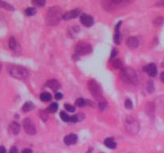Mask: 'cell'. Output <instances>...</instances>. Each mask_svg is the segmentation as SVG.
<instances>
[{
  "mask_svg": "<svg viewBox=\"0 0 164 153\" xmlns=\"http://www.w3.org/2000/svg\"><path fill=\"white\" fill-rule=\"evenodd\" d=\"M63 17V10L59 7H51L47 10L46 14V23L49 26H56L57 24L59 23V22Z\"/></svg>",
  "mask_w": 164,
  "mask_h": 153,
  "instance_id": "1",
  "label": "cell"
},
{
  "mask_svg": "<svg viewBox=\"0 0 164 153\" xmlns=\"http://www.w3.org/2000/svg\"><path fill=\"white\" fill-rule=\"evenodd\" d=\"M121 78L124 82L130 85H136L138 83V76L135 69L131 68H123L120 72Z\"/></svg>",
  "mask_w": 164,
  "mask_h": 153,
  "instance_id": "2",
  "label": "cell"
},
{
  "mask_svg": "<svg viewBox=\"0 0 164 153\" xmlns=\"http://www.w3.org/2000/svg\"><path fill=\"white\" fill-rule=\"evenodd\" d=\"M87 87L89 89L90 93H91V95L96 99L98 101L102 102L105 100L103 97V89L98 82L94 80H91L87 82Z\"/></svg>",
  "mask_w": 164,
  "mask_h": 153,
  "instance_id": "3",
  "label": "cell"
},
{
  "mask_svg": "<svg viewBox=\"0 0 164 153\" xmlns=\"http://www.w3.org/2000/svg\"><path fill=\"white\" fill-rule=\"evenodd\" d=\"M8 71L13 77L19 80H25L28 76V71L27 69L20 65H11L8 67Z\"/></svg>",
  "mask_w": 164,
  "mask_h": 153,
  "instance_id": "4",
  "label": "cell"
},
{
  "mask_svg": "<svg viewBox=\"0 0 164 153\" xmlns=\"http://www.w3.org/2000/svg\"><path fill=\"white\" fill-rule=\"evenodd\" d=\"M125 127L130 133L137 134L139 130V124L136 119L132 117H127L125 120Z\"/></svg>",
  "mask_w": 164,
  "mask_h": 153,
  "instance_id": "5",
  "label": "cell"
},
{
  "mask_svg": "<svg viewBox=\"0 0 164 153\" xmlns=\"http://www.w3.org/2000/svg\"><path fill=\"white\" fill-rule=\"evenodd\" d=\"M129 3L128 1L124 0H113V1H104L102 2L103 7L107 10H113L120 7H124Z\"/></svg>",
  "mask_w": 164,
  "mask_h": 153,
  "instance_id": "6",
  "label": "cell"
},
{
  "mask_svg": "<svg viewBox=\"0 0 164 153\" xmlns=\"http://www.w3.org/2000/svg\"><path fill=\"white\" fill-rule=\"evenodd\" d=\"M91 52V45L84 42H80L75 46V53L78 55H87Z\"/></svg>",
  "mask_w": 164,
  "mask_h": 153,
  "instance_id": "7",
  "label": "cell"
},
{
  "mask_svg": "<svg viewBox=\"0 0 164 153\" xmlns=\"http://www.w3.org/2000/svg\"><path fill=\"white\" fill-rule=\"evenodd\" d=\"M22 126L24 128L25 131L29 135H34L36 133V128L34 125V122L30 118H26L22 120Z\"/></svg>",
  "mask_w": 164,
  "mask_h": 153,
  "instance_id": "8",
  "label": "cell"
},
{
  "mask_svg": "<svg viewBox=\"0 0 164 153\" xmlns=\"http://www.w3.org/2000/svg\"><path fill=\"white\" fill-rule=\"evenodd\" d=\"M80 22L83 26H87V27H90L94 24V19L92 18L89 14H82L80 17Z\"/></svg>",
  "mask_w": 164,
  "mask_h": 153,
  "instance_id": "9",
  "label": "cell"
},
{
  "mask_svg": "<svg viewBox=\"0 0 164 153\" xmlns=\"http://www.w3.org/2000/svg\"><path fill=\"white\" fill-rule=\"evenodd\" d=\"M80 13H81V10L80 9H79V8L74 9L72 10H70V11L66 12L65 14H63V19L64 20H70V19H75L79 15Z\"/></svg>",
  "mask_w": 164,
  "mask_h": 153,
  "instance_id": "10",
  "label": "cell"
},
{
  "mask_svg": "<svg viewBox=\"0 0 164 153\" xmlns=\"http://www.w3.org/2000/svg\"><path fill=\"white\" fill-rule=\"evenodd\" d=\"M143 69H144V72H146L149 76H155L157 75V67L154 63L147 65L143 68Z\"/></svg>",
  "mask_w": 164,
  "mask_h": 153,
  "instance_id": "11",
  "label": "cell"
},
{
  "mask_svg": "<svg viewBox=\"0 0 164 153\" xmlns=\"http://www.w3.org/2000/svg\"><path fill=\"white\" fill-rule=\"evenodd\" d=\"M78 140V136L75 135V134H69L67 136H66L64 137V143L67 144V145H73V144H75L77 143Z\"/></svg>",
  "mask_w": 164,
  "mask_h": 153,
  "instance_id": "12",
  "label": "cell"
},
{
  "mask_svg": "<svg viewBox=\"0 0 164 153\" xmlns=\"http://www.w3.org/2000/svg\"><path fill=\"white\" fill-rule=\"evenodd\" d=\"M46 85L47 86L48 88H51L53 91H57L58 89H59L61 87L60 83H59L57 80H55V79L49 80V81L46 83Z\"/></svg>",
  "mask_w": 164,
  "mask_h": 153,
  "instance_id": "13",
  "label": "cell"
},
{
  "mask_svg": "<svg viewBox=\"0 0 164 153\" xmlns=\"http://www.w3.org/2000/svg\"><path fill=\"white\" fill-rule=\"evenodd\" d=\"M127 45L130 49H131V50H134V49L138 47V45H139V40L135 37H130L127 40Z\"/></svg>",
  "mask_w": 164,
  "mask_h": 153,
  "instance_id": "14",
  "label": "cell"
},
{
  "mask_svg": "<svg viewBox=\"0 0 164 153\" xmlns=\"http://www.w3.org/2000/svg\"><path fill=\"white\" fill-rule=\"evenodd\" d=\"M9 129H10V131L11 133H13L14 135H18V134L19 133L21 127H20V124H19L18 122L14 121L10 124Z\"/></svg>",
  "mask_w": 164,
  "mask_h": 153,
  "instance_id": "15",
  "label": "cell"
},
{
  "mask_svg": "<svg viewBox=\"0 0 164 153\" xmlns=\"http://www.w3.org/2000/svg\"><path fill=\"white\" fill-rule=\"evenodd\" d=\"M122 24V22H119L115 26V34L114 36V42L117 44V45H119L121 42V34L120 32H119V27H120V25Z\"/></svg>",
  "mask_w": 164,
  "mask_h": 153,
  "instance_id": "16",
  "label": "cell"
},
{
  "mask_svg": "<svg viewBox=\"0 0 164 153\" xmlns=\"http://www.w3.org/2000/svg\"><path fill=\"white\" fill-rule=\"evenodd\" d=\"M104 144H105L107 148H111V149H115V148H116V146H117V144H116V143L115 142L113 138L106 139L105 141H104Z\"/></svg>",
  "mask_w": 164,
  "mask_h": 153,
  "instance_id": "17",
  "label": "cell"
},
{
  "mask_svg": "<svg viewBox=\"0 0 164 153\" xmlns=\"http://www.w3.org/2000/svg\"><path fill=\"white\" fill-rule=\"evenodd\" d=\"M34 105L33 103L31 102V101H27L22 106V110L24 112H29V111H31V110L34 109Z\"/></svg>",
  "mask_w": 164,
  "mask_h": 153,
  "instance_id": "18",
  "label": "cell"
},
{
  "mask_svg": "<svg viewBox=\"0 0 164 153\" xmlns=\"http://www.w3.org/2000/svg\"><path fill=\"white\" fill-rule=\"evenodd\" d=\"M112 66L115 69H119L122 70L123 69V62L120 59H115L112 62Z\"/></svg>",
  "mask_w": 164,
  "mask_h": 153,
  "instance_id": "19",
  "label": "cell"
},
{
  "mask_svg": "<svg viewBox=\"0 0 164 153\" xmlns=\"http://www.w3.org/2000/svg\"><path fill=\"white\" fill-rule=\"evenodd\" d=\"M40 100L44 102H47L51 100V95L49 93H43L40 95Z\"/></svg>",
  "mask_w": 164,
  "mask_h": 153,
  "instance_id": "20",
  "label": "cell"
},
{
  "mask_svg": "<svg viewBox=\"0 0 164 153\" xmlns=\"http://www.w3.org/2000/svg\"><path fill=\"white\" fill-rule=\"evenodd\" d=\"M8 45H9V47L11 49V50H15L16 46H17V42L15 40V38L14 37H11L9 40V42H8Z\"/></svg>",
  "mask_w": 164,
  "mask_h": 153,
  "instance_id": "21",
  "label": "cell"
},
{
  "mask_svg": "<svg viewBox=\"0 0 164 153\" xmlns=\"http://www.w3.org/2000/svg\"><path fill=\"white\" fill-rule=\"evenodd\" d=\"M36 13V10L34 9V7H29L25 10V14H27V16H33Z\"/></svg>",
  "mask_w": 164,
  "mask_h": 153,
  "instance_id": "22",
  "label": "cell"
},
{
  "mask_svg": "<svg viewBox=\"0 0 164 153\" xmlns=\"http://www.w3.org/2000/svg\"><path fill=\"white\" fill-rule=\"evenodd\" d=\"M58 105L56 103H53L51 104L48 108H47V112H55L57 110H58Z\"/></svg>",
  "mask_w": 164,
  "mask_h": 153,
  "instance_id": "23",
  "label": "cell"
},
{
  "mask_svg": "<svg viewBox=\"0 0 164 153\" xmlns=\"http://www.w3.org/2000/svg\"><path fill=\"white\" fill-rule=\"evenodd\" d=\"M32 4L34 5L35 7H41L46 4V2L44 0H34V1H32Z\"/></svg>",
  "mask_w": 164,
  "mask_h": 153,
  "instance_id": "24",
  "label": "cell"
},
{
  "mask_svg": "<svg viewBox=\"0 0 164 153\" xmlns=\"http://www.w3.org/2000/svg\"><path fill=\"white\" fill-rule=\"evenodd\" d=\"M75 105H77L78 107H83L86 105V100L82 98H78L75 101Z\"/></svg>",
  "mask_w": 164,
  "mask_h": 153,
  "instance_id": "25",
  "label": "cell"
},
{
  "mask_svg": "<svg viewBox=\"0 0 164 153\" xmlns=\"http://www.w3.org/2000/svg\"><path fill=\"white\" fill-rule=\"evenodd\" d=\"M39 116H40V118L43 120V121H44V122L46 121V120H47V118H48L47 112H46V111H44V110H43V111H40V112H39Z\"/></svg>",
  "mask_w": 164,
  "mask_h": 153,
  "instance_id": "26",
  "label": "cell"
},
{
  "mask_svg": "<svg viewBox=\"0 0 164 153\" xmlns=\"http://www.w3.org/2000/svg\"><path fill=\"white\" fill-rule=\"evenodd\" d=\"M60 117H61V119L63 120V121H65V122H69V121H70V117H69V116H68L67 113H65V112H60Z\"/></svg>",
  "mask_w": 164,
  "mask_h": 153,
  "instance_id": "27",
  "label": "cell"
},
{
  "mask_svg": "<svg viewBox=\"0 0 164 153\" xmlns=\"http://www.w3.org/2000/svg\"><path fill=\"white\" fill-rule=\"evenodd\" d=\"M125 107L126 108H127V109H131L133 108L132 101H131L130 99H127V100H125Z\"/></svg>",
  "mask_w": 164,
  "mask_h": 153,
  "instance_id": "28",
  "label": "cell"
},
{
  "mask_svg": "<svg viewBox=\"0 0 164 153\" xmlns=\"http://www.w3.org/2000/svg\"><path fill=\"white\" fill-rule=\"evenodd\" d=\"M163 22V18H162V17H159V18H156V19H154V23L155 25H158V26H160L162 25Z\"/></svg>",
  "mask_w": 164,
  "mask_h": 153,
  "instance_id": "29",
  "label": "cell"
},
{
  "mask_svg": "<svg viewBox=\"0 0 164 153\" xmlns=\"http://www.w3.org/2000/svg\"><path fill=\"white\" fill-rule=\"evenodd\" d=\"M64 107H65V108L67 110L68 112H75V108L74 106H72V105H64Z\"/></svg>",
  "mask_w": 164,
  "mask_h": 153,
  "instance_id": "30",
  "label": "cell"
},
{
  "mask_svg": "<svg viewBox=\"0 0 164 153\" xmlns=\"http://www.w3.org/2000/svg\"><path fill=\"white\" fill-rule=\"evenodd\" d=\"M106 107V100H103L102 102L99 103V108L100 110H103Z\"/></svg>",
  "mask_w": 164,
  "mask_h": 153,
  "instance_id": "31",
  "label": "cell"
},
{
  "mask_svg": "<svg viewBox=\"0 0 164 153\" xmlns=\"http://www.w3.org/2000/svg\"><path fill=\"white\" fill-rule=\"evenodd\" d=\"M76 117H77L78 121H81L83 118H84V114H81V113H79V114L75 115Z\"/></svg>",
  "mask_w": 164,
  "mask_h": 153,
  "instance_id": "32",
  "label": "cell"
},
{
  "mask_svg": "<svg viewBox=\"0 0 164 153\" xmlns=\"http://www.w3.org/2000/svg\"><path fill=\"white\" fill-rule=\"evenodd\" d=\"M63 98V94L61 93H57L55 94V99L56 100H61Z\"/></svg>",
  "mask_w": 164,
  "mask_h": 153,
  "instance_id": "33",
  "label": "cell"
},
{
  "mask_svg": "<svg viewBox=\"0 0 164 153\" xmlns=\"http://www.w3.org/2000/svg\"><path fill=\"white\" fill-rule=\"evenodd\" d=\"M10 153H19L17 148L16 147H12V148H10Z\"/></svg>",
  "mask_w": 164,
  "mask_h": 153,
  "instance_id": "34",
  "label": "cell"
},
{
  "mask_svg": "<svg viewBox=\"0 0 164 153\" xmlns=\"http://www.w3.org/2000/svg\"><path fill=\"white\" fill-rule=\"evenodd\" d=\"M22 153H32V151L30 148H25L22 151Z\"/></svg>",
  "mask_w": 164,
  "mask_h": 153,
  "instance_id": "35",
  "label": "cell"
},
{
  "mask_svg": "<svg viewBox=\"0 0 164 153\" xmlns=\"http://www.w3.org/2000/svg\"><path fill=\"white\" fill-rule=\"evenodd\" d=\"M155 6H158V7H164V0L163 1H160V2H158L155 4Z\"/></svg>",
  "mask_w": 164,
  "mask_h": 153,
  "instance_id": "36",
  "label": "cell"
},
{
  "mask_svg": "<svg viewBox=\"0 0 164 153\" xmlns=\"http://www.w3.org/2000/svg\"><path fill=\"white\" fill-rule=\"evenodd\" d=\"M0 153H7L6 148L3 146H0Z\"/></svg>",
  "mask_w": 164,
  "mask_h": 153,
  "instance_id": "37",
  "label": "cell"
},
{
  "mask_svg": "<svg viewBox=\"0 0 164 153\" xmlns=\"http://www.w3.org/2000/svg\"><path fill=\"white\" fill-rule=\"evenodd\" d=\"M116 53H117V51H116V50H112V53H111V59H112V58H113L114 56L115 57Z\"/></svg>",
  "mask_w": 164,
  "mask_h": 153,
  "instance_id": "38",
  "label": "cell"
},
{
  "mask_svg": "<svg viewBox=\"0 0 164 153\" xmlns=\"http://www.w3.org/2000/svg\"><path fill=\"white\" fill-rule=\"evenodd\" d=\"M160 79H161V81H163V82H164V72H163L161 74V75H160Z\"/></svg>",
  "mask_w": 164,
  "mask_h": 153,
  "instance_id": "39",
  "label": "cell"
},
{
  "mask_svg": "<svg viewBox=\"0 0 164 153\" xmlns=\"http://www.w3.org/2000/svg\"><path fill=\"white\" fill-rule=\"evenodd\" d=\"M1 69H2V65H1V64H0V71H1Z\"/></svg>",
  "mask_w": 164,
  "mask_h": 153,
  "instance_id": "40",
  "label": "cell"
}]
</instances>
